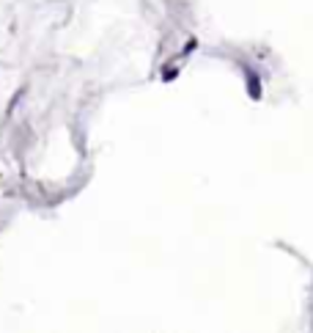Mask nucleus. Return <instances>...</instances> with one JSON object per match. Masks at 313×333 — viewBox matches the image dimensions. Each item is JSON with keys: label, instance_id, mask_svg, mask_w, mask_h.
<instances>
[{"label": "nucleus", "instance_id": "obj_1", "mask_svg": "<svg viewBox=\"0 0 313 333\" xmlns=\"http://www.w3.org/2000/svg\"><path fill=\"white\" fill-rule=\"evenodd\" d=\"M247 74V94H250V99H261V80L258 74L253 72V69H245Z\"/></svg>", "mask_w": 313, "mask_h": 333}]
</instances>
